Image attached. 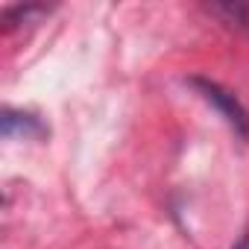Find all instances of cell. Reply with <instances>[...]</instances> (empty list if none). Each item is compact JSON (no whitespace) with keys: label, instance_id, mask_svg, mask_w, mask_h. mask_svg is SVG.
Returning <instances> with one entry per match:
<instances>
[{"label":"cell","instance_id":"obj_3","mask_svg":"<svg viewBox=\"0 0 249 249\" xmlns=\"http://www.w3.org/2000/svg\"><path fill=\"white\" fill-rule=\"evenodd\" d=\"M205 12L220 18L234 33H249V3H237V0H229V3H208Z\"/></svg>","mask_w":249,"mask_h":249},{"label":"cell","instance_id":"obj_1","mask_svg":"<svg viewBox=\"0 0 249 249\" xmlns=\"http://www.w3.org/2000/svg\"><path fill=\"white\" fill-rule=\"evenodd\" d=\"M188 85L229 123V129L234 132V135H240V138H249V111H246V106L229 91V88H223L220 82H214V79H205V76H191L188 79Z\"/></svg>","mask_w":249,"mask_h":249},{"label":"cell","instance_id":"obj_4","mask_svg":"<svg viewBox=\"0 0 249 249\" xmlns=\"http://www.w3.org/2000/svg\"><path fill=\"white\" fill-rule=\"evenodd\" d=\"M229 249H249V231H243V234H240V237L229 246Z\"/></svg>","mask_w":249,"mask_h":249},{"label":"cell","instance_id":"obj_2","mask_svg":"<svg viewBox=\"0 0 249 249\" xmlns=\"http://www.w3.org/2000/svg\"><path fill=\"white\" fill-rule=\"evenodd\" d=\"M0 132H3L6 141L12 138H27V141H38L47 135L44 120L33 111H18V108H3V117H0Z\"/></svg>","mask_w":249,"mask_h":249}]
</instances>
